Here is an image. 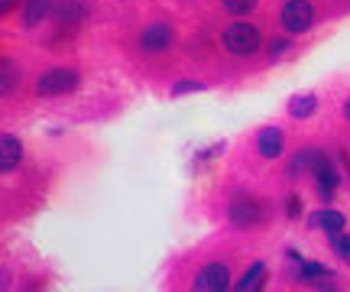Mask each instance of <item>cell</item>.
I'll list each match as a JSON object with an SVG mask.
<instances>
[{
    "instance_id": "obj_20",
    "label": "cell",
    "mask_w": 350,
    "mask_h": 292,
    "mask_svg": "<svg viewBox=\"0 0 350 292\" xmlns=\"http://www.w3.org/2000/svg\"><path fill=\"white\" fill-rule=\"evenodd\" d=\"M299 211H301V204H299V198H288V215L295 217V215H299Z\"/></svg>"
},
{
    "instance_id": "obj_2",
    "label": "cell",
    "mask_w": 350,
    "mask_h": 292,
    "mask_svg": "<svg viewBox=\"0 0 350 292\" xmlns=\"http://www.w3.org/2000/svg\"><path fill=\"white\" fill-rule=\"evenodd\" d=\"M72 88H78L75 68H52L36 81V91L42 98H59V94H68Z\"/></svg>"
},
{
    "instance_id": "obj_11",
    "label": "cell",
    "mask_w": 350,
    "mask_h": 292,
    "mask_svg": "<svg viewBox=\"0 0 350 292\" xmlns=\"http://www.w3.org/2000/svg\"><path fill=\"white\" fill-rule=\"evenodd\" d=\"M52 10V0H26V10H23V26L26 29H33L39 26Z\"/></svg>"
},
{
    "instance_id": "obj_13",
    "label": "cell",
    "mask_w": 350,
    "mask_h": 292,
    "mask_svg": "<svg viewBox=\"0 0 350 292\" xmlns=\"http://www.w3.org/2000/svg\"><path fill=\"white\" fill-rule=\"evenodd\" d=\"M314 178H318V191H321V198H331V191L338 189V176H334V169H331L327 159L314 169Z\"/></svg>"
},
{
    "instance_id": "obj_7",
    "label": "cell",
    "mask_w": 350,
    "mask_h": 292,
    "mask_svg": "<svg viewBox=\"0 0 350 292\" xmlns=\"http://www.w3.org/2000/svg\"><path fill=\"white\" fill-rule=\"evenodd\" d=\"M308 224H312V228H321L327 237H338V234H344L347 217L340 215V211H331V208H325V211H314V215H308Z\"/></svg>"
},
{
    "instance_id": "obj_1",
    "label": "cell",
    "mask_w": 350,
    "mask_h": 292,
    "mask_svg": "<svg viewBox=\"0 0 350 292\" xmlns=\"http://www.w3.org/2000/svg\"><path fill=\"white\" fill-rule=\"evenodd\" d=\"M224 46L234 55H253L260 49V29L250 23H234L224 29Z\"/></svg>"
},
{
    "instance_id": "obj_19",
    "label": "cell",
    "mask_w": 350,
    "mask_h": 292,
    "mask_svg": "<svg viewBox=\"0 0 350 292\" xmlns=\"http://www.w3.org/2000/svg\"><path fill=\"white\" fill-rule=\"evenodd\" d=\"M201 88H204L201 81H178V85L172 88V94L175 98H182V94H191V91H201Z\"/></svg>"
},
{
    "instance_id": "obj_10",
    "label": "cell",
    "mask_w": 350,
    "mask_h": 292,
    "mask_svg": "<svg viewBox=\"0 0 350 292\" xmlns=\"http://www.w3.org/2000/svg\"><path fill=\"white\" fill-rule=\"evenodd\" d=\"M301 282H312V286H325V289H334L338 282H334V273L325 267H318V263H301L299 269Z\"/></svg>"
},
{
    "instance_id": "obj_18",
    "label": "cell",
    "mask_w": 350,
    "mask_h": 292,
    "mask_svg": "<svg viewBox=\"0 0 350 292\" xmlns=\"http://www.w3.org/2000/svg\"><path fill=\"white\" fill-rule=\"evenodd\" d=\"M13 75H20V72H16V65H13L10 59H7V62H3V94H10V88H13Z\"/></svg>"
},
{
    "instance_id": "obj_22",
    "label": "cell",
    "mask_w": 350,
    "mask_h": 292,
    "mask_svg": "<svg viewBox=\"0 0 350 292\" xmlns=\"http://www.w3.org/2000/svg\"><path fill=\"white\" fill-rule=\"evenodd\" d=\"M344 117L350 120V98H347V104H344Z\"/></svg>"
},
{
    "instance_id": "obj_12",
    "label": "cell",
    "mask_w": 350,
    "mask_h": 292,
    "mask_svg": "<svg viewBox=\"0 0 350 292\" xmlns=\"http://www.w3.org/2000/svg\"><path fill=\"white\" fill-rule=\"evenodd\" d=\"M81 16H85V3L81 0H65V3H59V10H55V20L62 26H78Z\"/></svg>"
},
{
    "instance_id": "obj_5",
    "label": "cell",
    "mask_w": 350,
    "mask_h": 292,
    "mask_svg": "<svg viewBox=\"0 0 350 292\" xmlns=\"http://www.w3.org/2000/svg\"><path fill=\"white\" fill-rule=\"evenodd\" d=\"M262 217V211H260V204L256 202H250V198H237V202L230 204V224L234 228H253L256 221Z\"/></svg>"
},
{
    "instance_id": "obj_15",
    "label": "cell",
    "mask_w": 350,
    "mask_h": 292,
    "mask_svg": "<svg viewBox=\"0 0 350 292\" xmlns=\"http://www.w3.org/2000/svg\"><path fill=\"white\" fill-rule=\"evenodd\" d=\"M262 276H266V267H262V263H253V267L243 273V280L237 282V289H240V292L260 289V286H262Z\"/></svg>"
},
{
    "instance_id": "obj_4",
    "label": "cell",
    "mask_w": 350,
    "mask_h": 292,
    "mask_svg": "<svg viewBox=\"0 0 350 292\" xmlns=\"http://www.w3.org/2000/svg\"><path fill=\"white\" fill-rule=\"evenodd\" d=\"M227 286H230V273H227L224 263H208V267L195 276V289L198 292H221V289H227Z\"/></svg>"
},
{
    "instance_id": "obj_17",
    "label": "cell",
    "mask_w": 350,
    "mask_h": 292,
    "mask_svg": "<svg viewBox=\"0 0 350 292\" xmlns=\"http://www.w3.org/2000/svg\"><path fill=\"white\" fill-rule=\"evenodd\" d=\"M331 243H334V250L340 254V260L350 263V234H338V237H331Z\"/></svg>"
},
{
    "instance_id": "obj_21",
    "label": "cell",
    "mask_w": 350,
    "mask_h": 292,
    "mask_svg": "<svg viewBox=\"0 0 350 292\" xmlns=\"http://www.w3.org/2000/svg\"><path fill=\"white\" fill-rule=\"evenodd\" d=\"M286 46H288L286 39H275V42H273V55H279V52H286Z\"/></svg>"
},
{
    "instance_id": "obj_23",
    "label": "cell",
    "mask_w": 350,
    "mask_h": 292,
    "mask_svg": "<svg viewBox=\"0 0 350 292\" xmlns=\"http://www.w3.org/2000/svg\"><path fill=\"white\" fill-rule=\"evenodd\" d=\"M13 7V0H3V10H10Z\"/></svg>"
},
{
    "instance_id": "obj_3",
    "label": "cell",
    "mask_w": 350,
    "mask_h": 292,
    "mask_svg": "<svg viewBox=\"0 0 350 292\" xmlns=\"http://www.w3.org/2000/svg\"><path fill=\"white\" fill-rule=\"evenodd\" d=\"M314 23V7L308 0H288L282 7V26L288 33H305Z\"/></svg>"
},
{
    "instance_id": "obj_14",
    "label": "cell",
    "mask_w": 350,
    "mask_h": 292,
    "mask_svg": "<svg viewBox=\"0 0 350 292\" xmlns=\"http://www.w3.org/2000/svg\"><path fill=\"white\" fill-rule=\"evenodd\" d=\"M314 107H318V98H314V94H295V98L288 101V114L295 117V120H301V117H312Z\"/></svg>"
},
{
    "instance_id": "obj_6",
    "label": "cell",
    "mask_w": 350,
    "mask_h": 292,
    "mask_svg": "<svg viewBox=\"0 0 350 292\" xmlns=\"http://www.w3.org/2000/svg\"><path fill=\"white\" fill-rule=\"evenodd\" d=\"M172 39H175V33L169 29L165 23H156V26H150V29H143V36H139V46L146 52H165L169 46H172Z\"/></svg>"
},
{
    "instance_id": "obj_8",
    "label": "cell",
    "mask_w": 350,
    "mask_h": 292,
    "mask_svg": "<svg viewBox=\"0 0 350 292\" xmlns=\"http://www.w3.org/2000/svg\"><path fill=\"white\" fill-rule=\"evenodd\" d=\"M282 130L279 127H266L260 130V137H256V150H260L262 159H275L279 152H282Z\"/></svg>"
},
{
    "instance_id": "obj_9",
    "label": "cell",
    "mask_w": 350,
    "mask_h": 292,
    "mask_svg": "<svg viewBox=\"0 0 350 292\" xmlns=\"http://www.w3.org/2000/svg\"><path fill=\"white\" fill-rule=\"evenodd\" d=\"M20 159H23V143L7 133V137L0 140V169H3V172H13V169L20 165Z\"/></svg>"
},
{
    "instance_id": "obj_16",
    "label": "cell",
    "mask_w": 350,
    "mask_h": 292,
    "mask_svg": "<svg viewBox=\"0 0 350 292\" xmlns=\"http://www.w3.org/2000/svg\"><path fill=\"white\" fill-rule=\"evenodd\" d=\"M224 3L227 13H234V16H247V13H253V7L260 3V0H221Z\"/></svg>"
}]
</instances>
